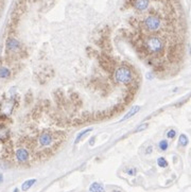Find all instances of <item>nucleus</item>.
Masks as SVG:
<instances>
[{
    "label": "nucleus",
    "mask_w": 191,
    "mask_h": 192,
    "mask_svg": "<svg viewBox=\"0 0 191 192\" xmlns=\"http://www.w3.org/2000/svg\"><path fill=\"white\" fill-rule=\"evenodd\" d=\"M162 26V18L158 13H152L144 19V27L149 32H157Z\"/></svg>",
    "instance_id": "1"
},
{
    "label": "nucleus",
    "mask_w": 191,
    "mask_h": 192,
    "mask_svg": "<svg viewBox=\"0 0 191 192\" xmlns=\"http://www.w3.org/2000/svg\"><path fill=\"white\" fill-rule=\"evenodd\" d=\"M146 46L151 52L159 53L164 49V43L162 39L156 35H151L146 39Z\"/></svg>",
    "instance_id": "2"
},
{
    "label": "nucleus",
    "mask_w": 191,
    "mask_h": 192,
    "mask_svg": "<svg viewBox=\"0 0 191 192\" xmlns=\"http://www.w3.org/2000/svg\"><path fill=\"white\" fill-rule=\"evenodd\" d=\"M115 79L121 84H128L132 81V71L128 67H120L115 73Z\"/></svg>",
    "instance_id": "3"
},
{
    "label": "nucleus",
    "mask_w": 191,
    "mask_h": 192,
    "mask_svg": "<svg viewBox=\"0 0 191 192\" xmlns=\"http://www.w3.org/2000/svg\"><path fill=\"white\" fill-rule=\"evenodd\" d=\"M15 157H16V159H17L18 163H25L29 160L30 154H29V152H28L27 149H25V148H19V149L16 150Z\"/></svg>",
    "instance_id": "4"
},
{
    "label": "nucleus",
    "mask_w": 191,
    "mask_h": 192,
    "mask_svg": "<svg viewBox=\"0 0 191 192\" xmlns=\"http://www.w3.org/2000/svg\"><path fill=\"white\" fill-rule=\"evenodd\" d=\"M6 49L9 51L12 52H16L20 49V43L18 39H16L15 37H10L6 40Z\"/></svg>",
    "instance_id": "5"
},
{
    "label": "nucleus",
    "mask_w": 191,
    "mask_h": 192,
    "mask_svg": "<svg viewBox=\"0 0 191 192\" xmlns=\"http://www.w3.org/2000/svg\"><path fill=\"white\" fill-rule=\"evenodd\" d=\"M38 141H40V145H43V147H48V145H50L52 143L53 137H52V135L50 133L45 132V133L40 134V136L38 137Z\"/></svg>",
    "instance_id": "6"
},
{
    "label": "nucleus",
    "mask_w": 191,
    "mask_h": 192,
    "mask_svg": "<svg viewBox=\"0 0 191 192\" xmlns=\"http://www.w3.org/2000/svg\"><path fill=\"white\" fill-rule=\"evenodd\" d=\"M140 110V106L139 105H135V106H133L132 108H131L130 110H128V113L126 114L124 117L121 119V121H125V120H128V119H130V118H132V117H134L135 115L138 114V112Z\"/></svg>",
    "instance_id": "7"
},
{
    "label": "nucleus",
    "mask_w": 191,
    "mask_h": 192,
    "mask_svg": "<svg viewBox=\"0 0 191 192\" xmlns=\"http://www.w3.org/2000/svg\"><path fill=\"white\" fill-rule=\"evenodd\" d=\"M89 192H104V188L99 182H93L89 187Z\"/></svg>",
    "instance_id": "8"
},
{
    "label": "nucleus",
    "mask_w": 191,
    "mask_h": 192,
    "mask_svg": "<svg viewBox=\"0 0 191 192\" xmlns=\"http://www.w3.org/2000/svg\"><path fill=\"white\" fill-rule=\"evenodd\" d=\"M36 182L35 179H28L26 182H24V184L21 185V190L22 191H28L34 184Z\"/></svg>",
    "instance_id": "9"
},
{
    "label": "nucleus",
    "mask_w": 191,
    "mask_h": 192,
    "mask_svg": "<svg viewBox=\"0 0 191 192\" xmlns=\"http://www.w3.org/2000/svg\"><path fill=\"white\" fill-rule=\"evenodd\" d=\"M10 136V132L4 126H0V140H6Z\"/></svg>",
    "instance_id": "10"
},
{
    "label": "nucleus",
    "mask_w": 191,
    "mask_h": 192,
    "mask_svg": "<svg viewBox=\"0 0 191 192\" xmlns=\"http://www.w3.org/2000/svg\"><path fill=\"white\" fill-rule=\"evenodd\" d=\"M11 75V71L6 67H1L0 68V78L1 79H8Z\"/></svg>",
    "instance_id": "11"
},
{
    "label": "nucleus",
    "mask_w": 191,
    "mask_h": 192,
    "mask_svg": "<svg viewBox=\"0 0 191 192\" xmlns=\"http://www.w3.org/2000/svg\"><path fill=\"white\" fill-rule=\"evenodd\" d=\"M93 131V129L91 128H89V129H84V131H82V132H80L79 134H78V136H77V138H75V140H74V143H78L80 140L82 139L83 137H84L86 134H88L89 132H91Z\"/></svg>",
    "instance_id": "12"
},
{
    "label": "nucleus",
    "mask_w": 191,
    "mask_h": 192,
    "mask_svg": "<svg viewBox=\"0 0 191 192\" xmlns=\"http://www.w3.org/2000/svg\"><path fill=\"white\" fill-rule=\"evenodd\" d=\"M188 142H189V140H188V137L185 135V134H181V136H179V139H178V143L181 147H186V145L188 144Z\"/></svg>",
    "instance_id": "13"
},
{
    "label": "nucleus",
    "mask_w": 191,
    "mask_h": 192,
    "mask_svg": "<svg viewBox=\"0 0 191 192\" xmlns=\"http://www.w3.org/2000/svg\"><path fill=\"white\" fill-rule=\"evenodd\" d=\"M157 165L160 167V168H166V167H168V161L166 160L164 157H159V158L157 159Z\"/></svg>",
    "instance_id": "14"
},
{
    "label": "nucleus",
    "mask_w": 191,
    "mask_h": 192,
    "mask_svg": "<svg viewBox=\"0 0 191 192\" xmlns=\"http://www.w3.org/2000/svg\"><path fill=\"white\" fill-rule=\"evenodd\" d=\"M158 145H159V149L162 150V151H166V150L168 149V141L167 140H162Z\"/></svg>",
    "instance_id": "15"
},
{
    "label": "nucleus",
    "mask_w": 191,
    "mask_h": 192,
    "mask_svg": "<svg viewBox=\"0 0 191 192\" xmlns=\"http://www.w3.org/2000/svg\"><path fill=\"white\" fill-rule=\"evenodd\" d=\"M175 135H176V132L174 131V129H170L167 133V137L169 138V139H173V138L175 137Z\"/></svg>",
    "instance_id": "16"
},
{
    "label": "nucleus",
    "mask_w": 191,
    "mask_h": 192,
    "mask_svg": "<svg viewBox=\"0 0 191 192\" xmlns=\"http://www.w3.org/2000/svg\"><path fill=\"white\" fill-rule=\"evenodd\" d=\"M147 128H148V123H142L136 129V132H142V131H144Z\"/></svg>",
    "instance_id": "17"
},
{
    "label": "nucleus",
    "mask_w": 191,
    "mask_h": 192,
    "mask_svg": "<svg viewBox=\"0 0 191 192\" xmlns=\"http://www.w3.org/2000/svg\"><path fill=\"white\" fill-rule=\"evenodd\" d=\"M128 173L130 175H135V174H136V169H131V170L128 171Z\"/></svg>",
    "instance_id": "18"
},
{
    "label": "nucleus",
    "mask_w": 191,
    "mask_h": 192,
    "mask_svg": "<svg viewBox=\"0 0 191 192\" xmlns=\"http://www.w3.org/2000/svg\"><path fill=\"white\" fill-rule=\"evenodd\" d=\"M152 150H153V148H152L151 145H150V147H148V149L146 150V153L147 154H151L152 153Z\"/></svg>",
    "instance_id": "19"
},
{
    "label": "nucleus",
    "mask_w": 191,
    "mask_h": 192,
    "mask_svg": "<svg viewBox=\"0 0 191 192\" xmlns=\"http://www.w3.org/2000/svg\"><path fill=\"white\" fill-rule=\"evenodd\" d=\"M147 78L152 79V78H153V75H152V73H148V75H147Z\"/></svg>",
    "instance_id": "20"
},
{
    "label": "nucleus",
    "mask_w": 191,
    "mask_h": 192,
    "mask_svg": "<svg viewBox=\"0 0 191 192\" xmlns=\"http://www.w3.org/2000/svg\"><path fill=\"white\" fill-rule=\"evenodd\" d=\"M2 182H3V175L0 174V184H1Z\"/></svg>",
    "instance_id": "21"
},
{
    "label": "nucleus",
    "mask_w": 191,
    "mask_h": 192,
    "mask_svg": "<svg viewBox=\"0 0 191 192\" xmlns=\"http://www.w3.org/2000/svg\"><path fill=\"white\" fill-rule=\"evenodd\" d=\"M13 192H19V190H18V188H15L14 189V191Z\"/></svg>",
    "instance_id": "22"
},
{
    "label": "nucleus",
    "mask_w": 191,
    "mask_h": 192,
    "mask_svg": "<svg viewBox=\"0 0 191 192\" xmlns=\"http://www.w3.org/2000/svg\"><path fill=\"white\" fill-rule=\"evenodd\" d=\"M116 192H120V191H116Z\"/></svg>",
    "instance_id": "23"
}]
</instances>
